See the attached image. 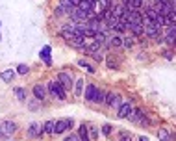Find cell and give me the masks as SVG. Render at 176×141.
Wrapping results in <instances>:
<instances>
[{
    "instance_id": "cell-26",
    "label": "cell",
    "mask_w": 176,
    "mask_h": 141,
    "mask_svg": "<svg viewBox=\"0 0 176 141\" xmlns=\"http://www.w3.org/2000/svg\"><path fill=\"white\" fill-rule=\"evenodd\" d=\"M82 85H83V80L78 78V80H76V85H74V95H76V97L82 93Z\"/></svg>"
},
{
    "instance_id": "cell-25",
    "label": "cell",
    "mask_w": 176,
    "mask_h": 141,
    "mask_svg": "<svg viewBox=\"0 0 176 141\" xmlns=\"http://www.w3.org/2000/svg\"><path fill=\"white\" fill-rule=\"evenodd\" d=\"M100 46H102V45L95 41V43H91V45L87 46V50H89V52H93V54H97V52H98V48H100Z\"/></svg>"
},
{
    "instance_id": "cell-28",
    "label": "cell",
    "mask_w": 176,
    "mask_h": 141,
    "mask_svg": "<svg viewBox=\"0 0 176 141\" xmlns=\"http://www.w3.org/2000/svg\"><path fill=\"white\" fill-rule=\"evenodd\" d=\"M119 141H134V138H132L128 132H122V134H120V138H119Z\"/></svg>"
},
{
    "instance_id": "cell-4",
    "label": "cell",
    "mask_w": 176,
    "mask_h": 141,
    "mask_svg": "<svg viewBox=\"0 0 176 141\" xmlns=\"http://www.w3.org/2000/svg\"><path fill=\"white\" fill-rule=\"evenodd\" d=\"M58 82L63 85V87H65V89H71V87L74 85V84H72V80H71V76H69L67 73H59V74H58Z\"/></svg>"
},
{
    "instance_id": "cell-29",
    "label": "cell",
    "mask_w": 176,
    "mask_h": 141,
    "mask_svg": "<svg viewBox=\"0 0 176 141\" xmlns=\"http://www.w3.org/2000/svg\"><path fill=\"white\" fill-rule=\"evenodd\" d=\"M28 71H30V69H28V65H19V67H17V71H15V73H19V74H26V73H28Z\"/></svg>"
},
{
    "instance_id": "cell-27",
    "label": "cell",
    "mask_w": 176,
    "mask_h": 141,
    "mask_svg": "<svg viewBox=\"0 0 176 141\" xmlns=\"http://www.w3.org/2000/svg\"><path fill=\"white\" fill-rule=\"evenodd\" d=\"M15 97H17V99H19V100H26V91H24V89H15Z\"/></svg>"
},
{
    "instance_id": "cell-12",
    "label": "cell",
    "mask_w": 176,
    "mask_h": 141,
    "mask_svg": "<svg viewBox=\"0 0 176 141\" xmlns=\"http://www.w3.org/2000/svg\"><path fill=\"white\" fill-rule=\"evenodd\" d=\"M15 74H17L15 71H11V69H8V71H2V73H0V78H2L4 82H11L13 78H15Z\"/></svg>"
},
{
    "instance_id": "cell-13",
    "label": "cell",
    "mask_w": 176,
    "mask_h": 141,
    "mask_svg": "<svg viewBox=\"0 0 176 141\" xmlns=\"http://www.w3.org/2000/svg\"><path fill=\"white\" fill-rule=\"evenodd\" d=\"M95 93H97V85H87V89H85V100L93 102Z\"/></svg>"
},
{
    "instance_id": "cell-1",
    "label": "cell",
    "mask_w": 176,
    "mask_h": 141,
    "mask_svg": "<svg viewBox=\"0 0 176 141\" xmlns=\"http://www.w3.org/2000/svg\"><path fill=\"white\" fill-rule=\"evenodd\" d=\"M15 132H17V124H15L13 121H4L2 124H0V138L9 139V138L15 136Z\"/></svg>"
},
{
    "instance_id": "cell-2",
    "label": "cell",
    "mask_w": 176,
    "mask_h": 141,
    "mask_svg": "<svg viewBox=\"0 0 176 141\" xmlns=\"http://www.w3.org/2000/svg\"><path fill=\"white\" fill-rule=\"evenodd\" d=\"M48 89H50V93H52L58 100H65V87H63L59 82H50V84H48Z\"/></svg>"
},
{
    "instance_id": "cell-30",
    "label": "cell",
    "mask_w": 176,
    "mask_h": 141,
    "mask_svg": "<svg viewBox=\"0 0 176 141\" xmlns=\"http://www.w3.org/2000/svg\"><path fill=\"white\" fill-rule=\"evenodd\" d=\"M120 104H122V100H120V97H117V95H115V97H113V100H111V104H109V106H113V108H119Z\"/></svg>"
},
{
    "instance_id": "cell-39",
    "label": "cell",
    "mask_w": 176,
    "mask_h": 141,
    "mask_svg": "<svg viewBox=\"0 0 176 141\" xmlns=\"http://www.w3.org/2000/svg\"><path fill=\"white\" fill-rule=\"evenodd\" d=\"M82 141H89V139H82Z\"/></svg>"
},
{
    "instance_id": "cell-11",
    "label": "cell",
    "mask_w": 176,
    "mask_h": 141,
    "mask_svg": "<svg viewBox=\"0 0 176 141\" xmlns=\"http://www.w3.org/2000/svg\"><path fill=\"white\" fill-rule=\"evenodd\" d=\"M174 34H176V28H174V24H173V26H169V30H167V34H165V43L173 45V43H174Z\"/></svg>"
},
{
    "instance_id": "cell-10",
    "label": "cell",
    "mask_w": 176,
    "mask_h": 141,
    "mask_svg": "<svg viewBox=\"0 0 176 141\" xmlns=\"http://www.w3.org/2000/svg\"><path fill=\"white\" fill-rule=\"evenodd\" d=\"M34 95L39 99V100H43V99H46V89H45V85H35L34 87Z\"/></svg>"
},
{
    "instance_id": "cell-5",
    "label": "cell",
    "mask_w": 176,
    "mask_h": 141,
    "mask_svg": "<svg viewBox=\"0 0 176 141\" xmlns=\"http://www.w3.org/2000/svg\"><path fill=\"white\" fill-rule=\"evenodd\" d=\"M143 32H147L148 37H157V35H159V28L156 26V22H152V24H148V26H143Z\"/></svg>"
},
{
    "instance_id": "cell-34",
    "label": "cell",
    "mask_w": 176,
    "mask_h": 141,
    "mask_svg": "<svg viewBox=\"0 0 176 141\" xmlns=\"http://www.w3.org/2000/svg\"><path fill=\"white\" fill-rule=\"evenodd\" d=\"M65 13H67V11H65L61 6H59V8H56V17H61V15H65Z\"/></svg>"
},
{
    "instance_id": "cell-9",
    "label": "cell",
    "mask_w": 176,
    "mask_h": 141,
    "mask_svg": "<svg viewBox=\"0 0 176 141\" xmlns=\"http://www.w3.org/2000/svg\"><path fill=\"white\" fill-rule=\"evenodd\" d=\"M67 128H69V122H67V121H58V122H54V134H63Z\"/></svg>"
},
{
    "instance_id": "cell-20",
    "label": "cell",
    "mask_w": 176,
    "mask_h": 141,
    "mask_svg": "<svg viewBox=\"0 0 176 141\" xmlns=\"http://www.w3.org/2000/svg\"><path fill=\"white\" fill-rule=\"evenodd\" d=\"M128 28H132L134 35H141V34H143V24H141V22H139V24H132V26H128Z\"/></svg>"
},
{
    "instance_id": "cell-8",
    "label": "cell",
    "mask_w": 176,
    "mask_h": 141,
    "mask_svg": "<svg viewBox=\"0 0 176 141\" xmlns=\"http://www.w3.org/2000/svg\"><path fill=\"white\" fill-rule=\"evenodd\" d=\"M50 52H52V48L46 45V46H43V50H41V60L45 61L46 65H50L52 63V60H50Z\"/></svg>"
},
{
    "instance_id": "cell-18",
    "label": "cell",
    "mask_w": 176,
    "mask_h": 141,
    "mask_svg": "<svg viewBox=\"0 0 176 141\" xmlns=\"http://www.w3.org/2000/svg\"><path fill=\"white\" fill-rule=\"evenodd\" d=\"M71 45H72V46H83V35H74V37H72V39H71Z\"/></svg>"
},
{
    "instance_id": "cell-31",
    "label": "cell",
    "mask_w": 176,
    "mask_h": 141,
    "mask_svg": "<svg viewBox=\"0 0 176 141\" xmlns=\"http://www.w3.org/2000/svg\"><path fill=\"white\" fill-rule=\"evenodd\" d=\"M111 130H113V128H111V124H104V126H102V134H104V136H109V134H111Z\"/></svg>"
},
{
    "instance_id": "cell-7",
    "label": "cell",
    "mask_w": 176,
    "mask_h": 141,
    "mask_svg": "<svg viewBox=\"0 0 176 141\" xmlns=\"http://www.w3.org/2000/svg\"><path fill=\"white\" fill-rule=\"evenodd\" d=\"M128 119H130L132 122H139V121L147 122V119H145V115H143V111H141V110H136V111H130Z\"/></svg>"
},
{
    "instance_id": "cell-16",
    "label": "cell",
    "mask_w": 176,
    "mask_h": 141,
    "mask_svg": "<svg viewBox=\"0 0 176 141\" xmlns=\"http://www.w3.org/2000/svg\"><path fill=\"white\" fill-rule=\"evenodd\" d=\"M59 6H61L67 13H71V11L74 9V6H72V2H71V0H59Z\"/></svg>"
},
{
    "instance_id": "cell-35",
    "label": "cell",
    "mask_w": 176,
    "mask_h": 141,
    "mask_svg": "<svg viewBox=\"0 0 176 141\" xmlns=\"http://www.w3.org/2000/svg\"><path fill=\"white\" fill-rule=\"evenodd\" d=\"M65 141H82L78 138V136H76V134H72V136H69V138H65Z\"/></svg>"
},
{
    "instance_id": "cell-24",
    "label": "cell",
    "mask_w": 176,
    "mask_h": 141,
    "mask_svg": "<svg viewBox=\"0 0 176 141\" xmlns=\"http://www.w3.org/2000/svg\"><path fill=\"white\" fill-rule=\"evenodd\" d=\"M78 138H80V139H87V126H85V124H82V126H80Z\"/></svg>"
},
{
    "instance_id": "cell-19",
    "label": "cell",
    "mask_w": 176,
    "mask_h": 141,
    "mask_svg": "<svg viewBox=\"0 0 176 141\" xmlns=\"http://www.w3.org/2000/svg\"><path fill=\"white\" fill-rule=\"evenodd\" d=\"M43 132L45 134H52L54 132V121H46L43 124Z\"/></svg>"
},
{
    "instance_id": "cell-6",
    "label": "cell",
    "mask_w": 176,
    "mask_h": 141,
    "mask_svg": "<svg viewBox=\"0 0 176 141\" xmlns=\"http://www.w3.org/2000/svg\"><path fill=\"white\" fill-rule=\"evenodd\" d=\"M130 111H132V106H130L128 102H122V104L119 106V119L128 117V115H130Z\"/></svg>"
},
{
    "instance_id": "cell-17",
    "label": "cell",
    "mask_w": 176,
    "mask_h": 141,
    "mask_svg": "<svg viewBox=\"0 0 176 141\" xmlns=\"http://www.w3.org/2000/svg\"><path fill=\"white\" fill-rule=\"evenodd\" d=\"M157 138H159V141H169V139H171L169 130H167V128H161V130L157 132Z\"/></svg>"
},
{
    "instance_id": "cell-3",
    "label": "cell",
    "mask_w": 176,
    "mask_h": 141,
    "mask_svg": "<svg viewBox=\"0 0 176 141\" xmlns=\"http://www.w3.org/2000/svg\"><path fill=\"white\" fill-rule=\"evenodd\" d=\"M76 8H78L80 11L87 13V15H93V8H95V2H91V0H80Z\"/></svg>"
},
{
    "instance_id": "cell-32",
    "label": "cell",
    "mask_w": 176,
    "mask_h": 141,
    "mask_svg": "<svg viewBox=\"0 0 176 141\" xmlns=\"http://www.w3.org/2000/svg\"><path fill=\"white\" fill-rule=\"evenodd\" d=\"M134 45V37H126V39H122V46H126V48H130Z\"/></svg>"
},
{
    "instance_id": "cell-22",
    "label": "cell",
    "mask_w": 176,
    "mask_h": 141,
    "mask_svg": "<svg viewBox=\"0 0 176 141\" xmlns=\"http://www.w3.org/2000/svg\"><path fill=\"white\" fill-rule=\"evenodd\" d=\"M104 99H106V93H104V91H98V89H97L93 102H104Z\"/></svg>"
},
{
    "instance_id": "cell-33",
    "label": "cell",
    "mask_w": 176,
    "mask_h": 141,
    "mask_svg": "<svg viewBox=\"0 0 176 141\" xmlns=\"http://www.w3.org/2000/svg\"><path fill=\"white\" fill-rule=\"evenodd\" d=\"M28 108H30V110H37L39 104H37V100H32V102H28Z\"/></svg>"
},
{
    "instance_id": "cell-15",
    "label": "cell",
    "mask_w": 176,
    "mask_h": 141,
    "mask_svg": "<svg viewBox=\"0 0 176 141\" xmlns=\"http://www.w3.org/2000/svg\"><path fill=\"white\" fill-rule=\"evenodd\" d=\"M111 11H113V17H122V15H124V11H126V8H124L122 4H117V6H113V8H111Z\"/></svg>"
},
{
    "instance_id": "cell-38",
    "label": "cell",
    "mask_w": 176,
    "mask_h": 141,
    "mask_svg": "<svg viewBox=\"0 0 176 141\" xmlns=\"http://www.w3.org/2000/svg\"><path fill=\"white\" fill-rule=\"evenodd\" d=\"M139 141H148V138H145V136H141V138H139Z\"/></svg>"
},
{
    "instance_id": "cell-14",
    "label": "cell",
    "mask_w": 176,
    "mask_h": 141,
    "mask_svg": "<svg viewBox=\"0 0 176 141\" xmlns=\"http://www.w3.org/2000/svg\"><path fill=\"white\" fill-rule=\"evenodd\" d=\"M28 134H30L32 138H37V136H41L39 124H37V122H32V124H30V128H28Z\"/></svg>"
},
{
    "instance_id": "cell-23",
    "label": "cell",
    "mask_w": 176,
    "mask_h": 141,
    "mask_svg": "<svg viewBox=\"0 0 176 141\" xmlns=\"http://www.w3.org/2000/svg\"><path fill=\"white\" fill-rule=\"evenodd\" d=\"M78 65H80V67H83V69H85V71H87L89 74H93V73H95V67H91V65H87L85 61H82V60H80V61H78Z\"/></svg>"
},
{
    "instance_id": "cell-36",
    "label": "cell",
    "mask_w": 176,
    "mask_h": 141,
    "mask_svg": "<svg viewBox=\"0 0 176 141\" xmlns=\"http://www.w3.org/2000/svg\"><path fill=\"white\" fill-rule=\"evenodd\" d=\"M89 138H91V139H95V138H97V128H95V126H91V132H89Z\"/></svg>"
},
{
    "instance_id": "cell-21",
    "label": "cell",
    "mask_w": 176,
    "mask_h": 141,
    "mask_svg": "<svg viewBox=\"0 0 176 141\" xmlns=\"http://www.w3.org/2000/svg\"><path fill=\"white\" fill-rule=\"evenodd\" d=\"M109 41H111V43H109L111 46H122V37H120V35H113Z\"/></svg>"
},
{
    "instance_id": "cell-37",
    "label": "cell",
    "mask_w": 176,
    "mask_h": 141,
    "mask_svg": "<svg viewBox=\"0 0 176 141\" xmlns=\"http://www.w3.org/2000/svg\"><path fill=\"white\" fill-rule=\"evenodd\" d=\"M71 2H72V6L76 8V6H78V2H80V0H71Z\"/></svg>"
}]
</instances>
